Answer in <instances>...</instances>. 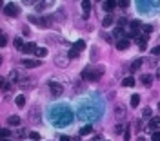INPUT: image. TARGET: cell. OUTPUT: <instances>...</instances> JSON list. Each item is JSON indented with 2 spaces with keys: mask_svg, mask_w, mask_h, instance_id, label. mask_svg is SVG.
I'll list each match as a JSON object with an SVG mask.
<instances>
[{
  "mask_svg": "<svg viewBox=\"0 0 160 141\" xmlns=\"http://www.w3.org/2000/svg\"><path fill=\"white\" fill-rule=\"evenodd\" d=\"M78 54H80V51H78V49H75V47H71V49H69V53H67V58H69V60H73V58H77Z\"/></svg>",
  "mask_w": 160,
  "mask_h": 141,
  "instance_id": "cell-23",
  "label": "cell"
},
{
  "mask_svg": "<svg viewBox=\"0 0 160 141\" xmlns=\"http://www.w3.org/2000/svg\"><path fill=\"white\" fill-rule=\"evenodd\" d=\"M29 22L36 24L38 27H49V25H51V18H47V16H42V18H36V16H29Z\"/></svg>",
  "mask_w": 160,
  "mask_h": 141,
  "instance_id": "cell-6",
  "label": "cell"
},
{
  "mask_svg": "<svg viewBox=\"0 0 160 141\" xmlns=\"http://www.w3.org/2000/svg\"><path fill=\"white\" fill-rule=\"evenodd\" d=\"M131 139V130H129V127L126 129V132H124V141H129Z\"/></svg>",
  "mask_w": 160,
  "mask_h": 141,
  "instance_id": "cell-36",
  "label": "cell"
},
{
  "mask_svg": "<svg viewBox=\"0 0 160 141\" xmlns=\"http://www.w3.org/2000/svg\"><path fill=\"white\" fill-rule=\"evenodd\" d=\"M137 42H138L140 51H146V42H148V36H146V34H142V36H138V38H137Z\"/></svg>",
  "mask_w": 160,
  "mask_h": 141,
  "instance_id": "cell-18",
  "label": "cell"
},
{
  "mask_svg": "<svg viewBox=\"0 0 160 141\" xmlns=\"http://www.w3.org/2000/svg\"><path fill=\"white\" fill-rule=\"evenodd\" d=\"M20 80H22V76L18 74V71H11L9 76H7V83H9V85H13V83H20Z\"/></svg>",
  "mask_w": 160,
  "mask_h": 141,
  "instance_id": "cell-8",
  "label": "cell"
},
{
  "mask_svg": "<svg viewBox=\"0 0 160 141\" xmlns=\"http://www.w3.org/2000/svg\"><path fill=\"white\" fill-rule=\"evenodd\" d=\"M71 47H75V49H78V51H82L84 47H86V43H84V40H78V42H75Z\"/></svg>",
  "mask_w": 160,
  "mask_h": 141,
  "instance_id": "cell-28",
  "label": "cell"
},
{
  "mask_svg": "<svg viewBox=\"0 0 160 141\" xmlns=\"http://www.w3.org/2000/svg\"><path fill=\"white\" fill-rule=\"evenodd\" d=\"M49 5H51V4H49V2H38V4H36V7H35V9H36V11H44V9H47V7H49Z\"/></svg>",
  "mask_w": 160,
  "mask_h": 141,
  "instance_id": "cell-24",
  "label": "cell"
},
{
  "mask_svg": "<svg viewBox=\"0 0 160 141\" xmlns=\"http://www.w3.org/2000/svg\"><path fill=\"white\" fill-rule=\"evenodd\" d=\"M115 116H117V120L124 118V116H126V111H124V107H122V109H120V107H117V111H115Z\"/></svg>",
  "mask_w": 160,
  "mask_h": 141,
  "instance_id": "cell-26",
  "label": "cell"
},
{
  "mask_svg": "<svg viewBox=\"0 0 160 141\" xmlns=\"http://www.w3.org/2000/svg\"><path fill=\"white\" fill-rule=\"evenodd\" d=\"M122 130H124V125H117V127H115V132H117V134H120Z\"/></svg>",
  "mask_w": 160,
  "mask_h": 141,
  "instance_id": "cell-43",
  "label": "cell"
},
{
  "mask_svg": "<svg viewBox=\"0 0 160 141\" xmlns=\"http://www.w3.org/2000/svg\"><path fill=\"white\" fill-rule=\"evenodd\" d=\"M149 129L153 130V132H157L160 129V118H151V121H149Z\"/></svg>",
  "mask_w": 160,
  "mask_h": 141,
  "instance_id": "cell-15",
  "label": "cell"
},
{
  "mask_svg": "<svg viewBox=\"0 0 160 141\" xmlns=\"http://www.w3.org/2000/svg\"><path fill=\"white\" fill-rule=\"evenodd\" d=\"M71 141H80V136H75V138H71Z\"/></svg>",
  "mask_w": 160,
  "mask_h": 141,
  "instance_id": "cell-50",
  "label": "cell"
},
{
  "mask_svg": "<svg viewBox=\"0 0 160 141\" xmlns=\"http://www.w3.org/2000/svg\"><path fill=\"white\" fill-rule=\"evenodd\" d=\"M142 116H144V118H151V109H149V107H146V109L142 111Z\"/></svg>",
  "mask_w": 160,
  "mask_h": 141,
  "instance_id": "cell-35",
  "label": "cell"
},
{
  "mask_svg": "<svg viewBox=\"0 0 160 141\" xmlns=\"http://www.w3.org/2000/svg\"><path fill=\"white\" fill-rule=\"evenodd\" d=\"M13 43H15V47H16V49H24V45H26V43L22 42V38H15V42H13Z\"/></svg>",
  "mask_w": 160,
  "mask_h": 141,
  "instance_id": "cell-31",
  "label": "cell"
},
{
  "mask_svg": "<svg viewBox=\"0 0 160 141\" xmlns=\"http://www.w3.org/2000/svg\"><path fill=\"white\" fill-rule=\"evenodd\" d=\"M15 103H16V107H24V105H26V98L20 94V96H16V98H15Z\"/></svg>",
  "mask_w": 160,
  "mask_h": 141,
  "instance_id": "cell-25",
  "label": "cell"
},
{
  "mask_svg": "<svg viewBox=\"0 0 160 141\" xmlns=\"http://www.w3.org/2000/svg\"><path fill=\"white\" fill-rule=\"evenodd\" d=\"M138 27H140V22H138V20H133V22H131V29H133V31H137Z\"/></svg>",
  "mask_w": 160,
  "mask_h": 141,
  "instance_id": "cell-37",
  "label": "cell"
},
{
  "mask_svg": "<svg viewBox=\"0 0 160 141\" xmlns=\"http://www.w3.org/2000/svg\"><path fill=\"white\" fill-rule=\"evenodd\" d=\"M122 85H124V87H133V85H135V78H133V76L124 78V80H122Z\"/></svg>",
  "mask_w": 160,
  "mask_h": 141,
  "instance_id": "cell-22",
  "label": "cell"
},
{
  "mask_svg": "<svg viewBox=\"0 0 160 141\" xmlns=\"http://www.w3.org/2000/svg\"><path fill=\"white\" fill-rule=\"evenodd\" d=\"M46 54H47V49H46V47H38V49H36V56H38V58H44Z\"/></svg>",
  "mask_w": 160,
  "mask_h": 141,
  "instance_id": "cell-29",
  "label": "cell"
},
{
  "mask_svg": "<svg viewBox=\"0 0 160 141\" xmlns=\"http://www.w3.org/2000/svg\"><path fill=\"white\" fill-rule=\"evenodd\" d=\"M82 9H84V20H87V16H89V11H91V2L89 0H84L82 2Z\"/></svg>",
  "mask_w": 160,
  "mask_h": 141,
  "instance_id": "cell-11",
  "label": "cell"
},
{
  "mask_svg": "<svg viewBox=\"0 0 160 141\" xmlns=\"http://www.w3.org/2000/svg\"><path fill=\"white\" fill-rule=\"evenodd\" d=\"M113 20H115V18H113L111 14H106L104 20H102V25H104V27H109V25H113Z\"/></svg>",
  "mask_w": 160,
  "mask_h": 141,
  "instance_id": "cell-21",
  "label": "cell"
},
{
  "mask_svg": "<svg viewBox=\"0 0 160 141\" xmlns=\"http://www.w3.org/2000/svg\"><path fill=\"white\" fill-rule=\"evenodd\" d=\"M104 74V67L102 65H89L82 71V78L87 82H98Z\"/></svg>",
  "mask_w": 160,
  "mask_h": 141,
  "instance_id": "cell-3",
  "label": "cell"
},
{
  "mask_svg": "<svg viewBox=\"0 0 160 141\" xmlns=\"http://www.w3.org/2000/svg\"><path fill=\"white\" fill-rule=\"evenodd\" d=\"M140 82H142V85H146V87H151V82H153V78H151V74H142V76H140Z\"/></svg>",
  "mask_w": 160,
  "mask_h": 141,
  "instance_id": "cell-17",
  "label": "cell"
},
{
  "mask_svg": "<svg viewBox=\"0 0 160 141\" xmlns=\"http://www.w3.org/2000/svg\"><path fill=\"white\" fill-rule=\"evenodd\" d=\"M157 80H160V67L157 69Z\"/></svg>",
  "mask_w": 160,
  "mask_h": 141,
  "instance_id": "cell-51",
  "label": "cell"
},
{
  "mask_svg": "<svg viewBox=\"0 0 160 141\" xmlns=\"http://www.w3.org/2000/svg\"><path fill=\"white\" fill-rule=\"evenodd\" d=\"M20 121H22V120H20L18 116H9V118H7V123H9L11 127H18Z\"/></svg>",
  "mask_w": 160,
  "mask_h": 141,
  "instance_id": "cell-19",
  "label": "cell"
},
{
  "mask_svg": "<svg viewBox=\"0 0 160 141\" xmlns=\"http://www.w3.org/2000/svg\"><path fill=\"white\" fill-rule=\"evenodd\" d=\"M22 65H24L26 69H33V67H38V65H40V62H38V60H24V62H22Z\"/></svg>",
  "mask_w": 160,
  "mask_h": 141,
  "instance_id": "cell-13",
  "label": "cell"
},
{
  "mask_svg": "<svg viewBox=\"0 0 160 141\" xmlns=\"http://www.w3.org/2000/svg\"><path fill=\"white\" fill-rule=\"evenodd\" d=\"M117 5V2L115 0H106L104 4H102V7H104V11L106 13H109V11H113V7Z\"/></svg>",
  "mask_w": 160,
  "mask_h": 141,
  "instance_id": "cell-14",
  "label": "cell"
},
{
  "mask_svg": "<svg viewBox=\"0 0 160 141\" xmlns=\"http://www.w3.org/2000/svg\"><path fill=\"white\" fill-rule=\"evenodd\" d=\"M137 141H144V138H138V139H137Z\"/></svg>",
  "mask_w": 160,
  "mask_h": 141,
  "instance_id": "cell-52",
  "label": "cell"
},
{
  "mask_svg": "<svg viewBox=\"0 0 160 141\" xmlns=\"http://www.w3.org/2000/svg\"><path fill=\"white\" fill-rule=\"evenodd\" d=\"M142 29H144V34H146V36H148L149 33H153V25H144Z\"/></svg>",
  "mask_w": 160,
  "mask_h": 141,
  "instance_id": "cell-34",
  "label": "cell"
},
{
  "mask_svg": "<svg viewBox=\"0 0 160 141\" xmlns=\"http://www.w3.org/2000/svg\"><path fill=\"white\" fill-rule=\"evenodd\" d=\"M138 103H140V96L138 94H133L131 96V107H137Z\"/></svg>",
  "mask_w": 160,
  "mask_h": 141,
  "instance_id": "cell-30",
  "label": "cell"
},
{
  "mask_svg": "<svg viewBox=\"0 0 160 141\" xmlns=\"http://www.w3.org/2000/svg\"><path fill=\"white\" fill-rule=\"evenodd\" d=\"M91 132H93V127H91V125H86V127H82V130H80L82 136H87V134H91Z\"/></svg>",
  "mask_w": 160,
  "mask_h": 141,
  "instance_id": "cell-27",
  "label": "cell"
},
{
  "mask_svg": "<svg viewBox=\"0 0 160 141\" xmlns=\"http://www.w3.org/2000/svg\"><path fill=\"white\" fill-rule=\"evenodd\" d=\"M129 47V38H120L118 42H117V49L118 51H126Z\"/></svg>",
  "mask_w": 160,
  "mask_h": 141,
  "instance_id": "cell-10",
  "label": "cell"
},
{
  "mask_svg": "<svg viewBox=\"0 0 160 141\" xmlns=\"http://www.w3.org/2000/svg\"><path fill=\"white\" fill-rule=\"evenodd\" d=\"M118 5H120V7H128V5H129V2H128V0H120V2H118Z\"/></svg>",
  "mask_w": 160,
  "mask_h": 141,
  "instance_id": "cell-42",
  "label": "cell"
},
{
  "mask_svg": "<svg viewBox=\"0 0 160 141\" xmlns=\"http://www.w3.org/2000/svg\"><path fill=\"white\" fill-rule=\"evenodd\" d=\"M29 121H40V111L36 107L29 111Z\"/></svg>",
  "mask_w": 160,
  "mask_h": 141,
  "instance_id": "cell-12",
  "label": "cell"
},
{
  "mask_svg": "<svg viewBox=\"0 0 160 141\" xmlns=\"http://www.w3.org/2000/svg\"><path fill=\"white\" fill-rule=\"evenodd\" d=\"M36 49H38V47H36V45H35V43H26V45H24V49H22V51H24V53H27V54H29V53H36Z\"/></svg>",
  "mask_w": 160,
  "mask_h": 141,
  "instance_id": "cell-20",
  "label": "cell"
},
{
  "mask_svg": "<svg viewBox=\"0 0 160 141\" xmlns=\"http://www.w3.org/2000/svg\"><path fill=\"white\" fill-rule=\"evenodd\" d=\"M140 65H142V60H135V62L131 63V71H138Z\"/></svg>",
  "mask_w": 160,
  "mask_h": 141,
  "instance_id": "cell-32",
  "label": "cell"
},
{
  "mask_svg": "<svg viewBox=\"0 0 160 141\" xmlns=\"http://www.w3.org/2000/svg\"><path fill=\"white\" fill-rule=\"evenodd\" d=\"M49 89H51V92H53L55 96H60V94L64 92V87H62L60 83H56V82H49Z\"/></svg>",
  "mask_w": 160,
  "mask_h": 141,
  "instance_id": "cell-9",
  "label": "cell"
},
{
  "mask_svg": "<svg viewBox=\"0 0 160 141\" xmlns=\"http://www.w3.org/2000/svg\"><path fill=\"white\" fill-rule=\"evenodd\" d=\"M67 60H69V58H64V56H60V54L55 56V63H56L58 67H66V65H67Z\"/></svg>",
  "mask_w": 160,
  "mask_h": 141,
  "instance_id": "cell-16",
  "label": "cell"
},
{
  "mask_svg": "<svg viewBox=\"0 0 160 141\" xmlns=\"http://www.w3.org/2000/svg\"><path fill=\"white\" fill-rule=\"evenodd\" d=\"M2 141H11V139H2Z\"/></svg>",
  "mask_w": 160,
  "mask_h": 141,
  "instance_id": "cell-53",
  "label": "cell"
},
{
  "mask_svg": "<svg viewBox=\"0 0 160 141\" xmlns=\"http://www.w3.org/2000/svg\"><path fill=\"white\" fill-rule=\"evenodd\" d=\"M118 24H120V27H122V25H126V18H120V20H118Z\"/></svg>",
  "mask_w": 160,
  "mask_h": 141,
  "instance_id": "cell-48",
  "label": "cell"
},
{
  "mask_svg": "<svg viewBox=\"0 0 160 141\" xmlns=\"http://www.w3.org/2000/svg\"><path fill=\"white\" fill-rule=\"evenodd\" d=\"M20 89H24V91H29V89H35V85H36V80L35 78H31V76H22V80H20Z\"/></svg>",
  "mask_w": 160,
  "mask_h": 141,
  "instance_id": "cell-5",
  "label": "cell"
},
{
  "mask_svg": "<svg viewBox=\"0 0 160 141\" xmlns=\"http://www.w3.org/2000/svg\"><path fill=\"white\" fill-rule=\"evenodd\" d=\"M104 40H106V42H113V36H109V34H104Z\"/></svg>",
  "mask_w": 160,
  "mask_h": 141,
  "instance_id": "cell-45",
  "label": "cell"
},
{
  "mask_svg": "<svg viewBox=\"0 0 160 141\" xmlns=\"http://www.w3.org/2000/svg\"><path fill=\"white\" fill-rule=\"evenodd\" d=\"M5 43H7V38H5V34H0V47H5Z\"/></svg>",
  "mask_w": 160,
  "mask_h": 141,
  "instance_id": "cell-38",
  "label": "cell"
},
{
  "mask_svg": "<svg viewBox=\"0 0 160 141\" xmlns=\"http://www.w3.org/2000/svg\"><path fill=\"white\" fill-rule=\"evenodd\" d=\"M22 31H24V34H29V27H27V25H24Z\"/></svg>",
  "mask_w": 160,
  "mask_h": 141,
  "instance_id": "cell-47",
  "label": "cell"
},
{
  "mask_svg": "<svg viewBox=\"0 0 160 141\" xmlns=\"http://www.w3.org/2000/svg\"><path fill=\"white\" fill-rule=\"evenodd\" d=\"M0 134H2V136H4V139H7V136H11V134H9V130H7V129H2V130H0Z\"/></svg>",
  "mask_w": 160,
  "mask_h": 141,
  "instance_id": "cell-40",
  "label": "cell"
},
{
  "mask_svg": "<svg viewBox=\"0 0 160 141\" xmlns=\"http://www.w3.org/2000/svg\"><path fill=\"white\" fill-rule=\"evenodd\" d=\"M16 138H26V130H24V129H20V130L16 132Z\"/></svg>",
  "mask_w": 160,
  "mask_h": 141,
  "instance_id": "cell-41",
  "label": "cell"
},
{
  "mask_svg": "<svg viewBox=\"0 0 160 141\" xmlns=\"http://www.w3.org/2000/svg\"><path fill=\"white\" fill-rule=\"evenodd\" d=\"M29 138H31L33 141H38L40 138H42V136H40L38 132H35V130H33V132H29Z\"/></svg>",
  "mask_w": 160,
  "mask_h": 141,
  "instance_id": "cell-33",
  "label": "cell"
},
{
  "mask_svg": "<svg viewBox=\"0 0 160 141\" xmlns=\"http://www.w3.org/2000/svg\"><path fill=\"white\" fill-rule=\"evenodd\" d=\"M47 116H49V120H51V123L55 125V127H67V125H71V121H73V118H75V114H73V111H71V107L69 105H53L49 111H47Z\"/></svg>",
  "mask_w": 160,
  "mask_h": 141,
  "instance_id": "cell-1",
  "label": "cell"
},
{
  "mask_svg": "<svg viewBox=\"0 0 160 141\" xmlns=\"http://www.w3.org/2000/svg\"><path fill=\"white\" fill-rule=\"evenodd\" d=\"M151 51H153V54H160V45H157V47H153Z\"/></svg>",
  "mask_w": 160,
  "mask_h": 141,
  "instance_id": "cell-44",
  "label": "cell"
},
{
  "mask_svg": "<svg viewBox=\"0 0 160 141\" xmlns=\"http://www.w3.org/2000/svg\"><path fill=\"white\" fill-rule=\"evenodd\" d=\"M78 120H84V121H93L97 118H100L102 114V107L98 105H89V103H84L78 107Z\"/></svg>",
  "mask_w": 160,
  "mask_h": 141,
  "instance_id": "cell-2",
  "label": "cell"
},
{
  "mask_svg": "<svg viewBox=\"0 0 160 141\" xmlns=\"http://www.w3.org/2000/svg\"><path fill=\"white\" fill-rule=\"evenodd\" d=\"M158 111H160V103H158Z\"/></svg>",
  "mask_w": 160,
  "mask_h": 141,
  "instance_id": "cell-54",
  "label": "cell"
},
{
  "mask_svg": "<svg viewBox=\"0 0 160 141\" xmlns=\"http://www.w3.org/2000/svg\"><path fill=\"white\" fill-rule=\"evenodd\" d=\"M91 141H102V138H100V136H95V138H93Z\"/></svg>",
  "mask_w": 160,
  "mask_h": 141,
  "instance_id": "cell-49",
  "label": "cell"
},
{
  "mask_svg": "<svg viewBox=\"0 0 160 141\" xmlns=\"http://www.w3.org/2000/svg\"><path fill=\"white\" fill-rule=\"evenodd\" d=\"M58 141H71V138H69V136H60Z\"/></svg>",
  "mask_w": 160,
  "mask_h": 141,
  "instance_id": "cell-46",
  "label": "cell"
},
{
  "mask_svg": "<svg viewBox=\"0 0 160 141\" xmlns=\"http://www.w3.org/2000/svg\"><path fill=\"white\" fill-rule=\"evenodd\" d=\"M137 7L142 13H149V11H157L158 9L160 2H146V0H140V2H137Z\"/></svg>",
  "mask_w": 160,
  "mask_h": 141,
  "instance_id": "cell-4",
  "label": "cell"
},
{
  "mask_svg": "<svg viewBox=\"0 0 160 141\" xmlns=\"http://www.w3.org/2000/svg\"><path fill=\"white\" fill-rule=\"evenodd\" d=\"M4 13L7 14V16H18V5H15V4H5L4 5Z\"/></svg>",
  "mask_w": 160,
  "mask_h": 141,
  "instance_id": "cell-7",
  "label": "cell"
},
{
  "mask_svg": "<svg viewBox=\"0 0 160 141\" xmlns=\"http://www.w3.org/2000/svg\"><path fill=\"white\" fill-rule=\"evenodd\" d=\"M151 139H153V141H160V132H158V130L151 134Z\"/></svg>",
  "mask_w": 160,
  "mask_h": 141,
  "instance_id": "cell-39",
  "label": "cell"
}]
</instances>
